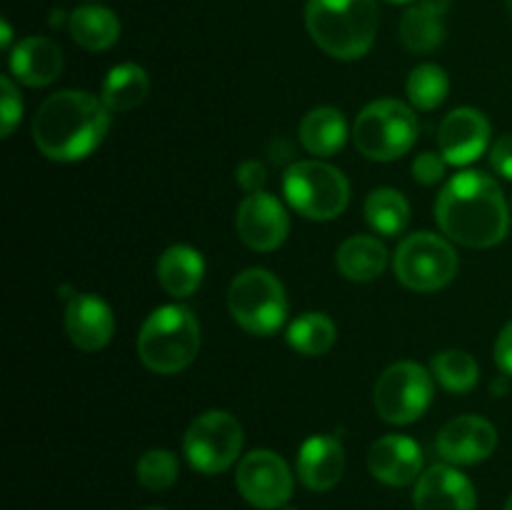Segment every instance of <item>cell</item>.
<instances>
[{
    "instance_id": "cell-1",
    "label": "cell",
    "mask_w": 512,
    "mask_h": 510,
    "mask_svg": "<svg viewBox=\"0 0 512 510\" xmlns=\"http://www.w3.org/2000/svg\"><path fill=\"white\" fill-rule=\"evenodd\" d=\"M435 223L468 248H493L510 230V210L498 180L478 170L453 175L435 200Z\"/></svg>"
},
{
    "instance_id": "cell-2",
    "label": "cell",
    "mask_w": 512,
    "mask_h": 510,
    "mask_svg": "<svg viewBox=\"0 0 512 510\" xmlns=\"http://www.w3.org/2000/svg\"><path fill=\"white\" fill-rule=\"evenodd\" d=\"M110 130V108L88 90H60L33 118V143L48 160L75 163L98 148Z\"/></svg>"
},
{
    "instance_id": "cell-3",
    "label": "cell",
    "mask_w": 512,
    "mask_h": 510,
    "mask_svg": "<svg viewBox=\"0 0 512 510\" xmlns=\"http://www.w3.org/2000/svg\"><path fill=\"white\" fill-rule=\"evenodd\" d=\"M378 0H308L305 25L323 53L338 60L368 55L378 35Z\"/></svg>"
},
{
    "instance_id": "cell-4",
    "label": "cell",
    "mask_w": 512,
    "mask_h": 510,
    "mask_svg": "<svg viewBox=\"0 0 512 510\" xmlns=\"http://www.w3.org/2000/svg\"><path fill=\"white\" fill-rule=\"evenodd\" d=\"M200 350V325L185 305H160L138 333L140 363L158 375L188 368Z\"/></svg>"
},
{
    "instance_id": "cell-5",
    "label": "cell",
    "mask_w": 512,
    "mask_h": 510,
    "mask_svg": "<svg viewBox=\"0 0 512 510\" xmlns=\"http://www.w3.org/2000/svg\"><path fill=\"white\" fill-rule=\"evenodd\" d=\"M418 115L393 98L365 105L353 125V140L368 160L390 163L408 153L418 140Z\"/></svg>"
},
{
    "instance_id": "cell-6",
    "label": "cell",
    "mask_w": 512,
    "mask_h": 510,
    "mask_svg": "<svg viewBox=\"0 0 512 510\" xmlns=\"http://www.w3.org/2000/svg\"><path fill=\"white\" fill-rule=\"evenodd\" d=\"M283 193L290 208L308 220H333L348 208L350 183L345 173L323 160H300L283 175Z\"/></svg>"
},
{
    "instance_id": "cell-7",
    "label": "cell",
    "mask_w": 512,
    "mask_h": 510,
    "mask_svg": "<svg viewBox=\"0 0 512 510\" xmlns=\"http://www.w3.org/2000/svg\"><path fill=\"white\" fill-rule=\"evenodd\" d=\"M228 310L250 335H273L288 318L283 283L265 268H248L228 288Z\"/></svg>"
},
{
    "instance_id": "cell-8",
    "label": "cell",
    "mask_w": 512,
    "mask_h": 510,
    "mask_svg": "<svg viewBox=\"0 0 512 510\" xmlns=\"http://www.w3.org/2000/svg\"><path fill=\"white\" fill-rule=\"evenodd\" d=\"M393 270L400 283L415 293H435L458 273L453 245L435 233H413L398 245Z\"/></svg>"
},
{
    "instance_id": "cell-9",
    "label": "cell",
    "mask_w": 512,
    "mask_h": 510,
    "mask_svg": "<svg viewBox=\"0 0 512 510\" xmlns=\"http://www.w3.org/2000/svg\"><path fill=\"white\" fill-rule=\"evenodd\" d=\"M243 450V425L228 410H208L188 425L183 453L190 468L215 475L228 470Z\"/></svg>"
},
{
    "instance_id": "cell-10",
    "label": "cell",
    "mask_w": 512,
    "mask_h": 510,
    "mask_svg": "<svg viewBox=\"0 0 512 510\" xmlns=\"http://www.w3.org/2000/svg\"><path fill=\"white\" fill-rule=\"evenodd\" d=\"M433 375L413 360H403L385 370L373 390V403L380 418L393 425H408L423 418L433 403Z\"/></svg>"
},
{
    "instance_id": "cell-11",
    "label": "cell",
    "mask_w": 512,
    "mask_h": 510,
    "mask_svg": "<svg viewBox=\"0 0 512 510\" xmlns=\"http://www.w3.org/2000/svg\"><path fill=\"white\" fill-rule=\"evenodd\" d=\"M235 483L240 495L260 510L280 508L293 495V473L273 450H253L245 455L235 473Z\"/></svg>"
},
{
    "instance_id": "cell-12",
    "label": "cell",
    "mask_w": 512,
    "mask_h": 510,
    "mask_svg": "<svg viewBox=\"0 0 512 510\" xmlns=\"http://www.w3.org/2000/svg\"><path fill=\"white\" fill-rule=\"evenodd\" d=\"M238 238L258 253H270L285 243L290 233V218L280 200L270 193H250L238 205L235 215Z\"/></svg>"
},
{
    "instance_id": "cell-13",
    "label": "cell",
    "mask_w": 512,
    "mask_h": 510,
    "mask_svg": "<svg viewBox=\"0 0 512 510\" xmlns=\"http://www.w3.org/2000/svg\"><path fill=\"white\" fill-rule=\"evenodd\" d=\"M438 453L453 465H475L488 460L498 448V430L480 415H460L438 433Z\"/></svg>"
},
{
    "instance_id": "cell-14",
    "label": "cell",
    "mask_w": 512,
    "mask_h": 510,
    "mask_svg": "<svg viewBox=\"0 0 512 510\" xmlns=\"http://www.w3.org/2000/svg\"><path fill=\"white\" fill-rule=\"evenodd\" d=\"M490 123L480 110L458 108L438 128L440 155L448 165H470L488 150Z\"/></svg>"
},
{
    "instance_id": "cell-15",
    "label": "cell",
    "mask_w": 512,
    "mask_h": 510,
    "mask_svg": "<svg viewBox=\"0 0 512 510\" xmlns=\"http://www.w3.org/2000/svg\"><path fill=\"white\" fill-rule=\"evenodd\" d=\"M415 510H475L478 493L465 473L453 465H433L415 480Z\"/></svg>"
},
{
    "instance_id": "cell-16",
    "label": "cell",
    "mask_w": 512,
    "mask_h": 510,
    "mask_svg": "<svg viewBox=\"0 0 512 510\" xmlns=\"http://www.w3.org/2000/svg\"><path fill=\"white\" fill-rule=\"evenodd\" d=\"M65 333L85 353L103 350L115 333L113 310L100 295L78 293L65 308Z\"/></svg>"
},
{
    "instance_id": "cell-17",
    "label": "cell",
    "mask_w": 512,
    "mask_h": 510,
    "mask_svg": "<svg viewBox=\"0 0 512 510\" xmlns=\"http://www.w3.org/2000/svg\"><path fill=\"white\" fill-rule=\"evenodd\" d=\"M368 468L375 480L385 485H410L420 478L423 450L408 435H383L370 445Z\"/></svg>"
},
{
    "instance_id": "cell-18",
    "label": "cell",
    "mask_w": 512,
    "mask_h": 510,
    "mask_svg": "<svg viewBox=\"0 0 512 510\" xmlns=\"http://www.w3.org/2000/svg\"><path fill=\"white\" fill-rule=\"evenodd\" d=\"M345 473V450L335 435H313L298 450V475L315 493L333 490Z\"/></svg>"
},
{
    "instance_id": "cell-19",
    "label": "cell",
    "mask_w": 512,
    "mask_h": 510,
    "mask_svg": "<svg viewBox=\"0 0 512 510\" xmlns=\"http://www.w3.org/2000/svg\"><path fill=\"white\" fill-rule=\"evenodd\" d=\"M10 73L28 88H43L63 73V50L43 35L23 38L10 50Z\"/></svg>"
},
{
    "instance_id": "cell-20",
    "label": "cell",
    "mask_w": 512,
    "mask_h": 510,
    "mask_svg": "<svg viewBox=\"0 0 512 510\" xmlns=\"http://www.w3.org/2000/svg\"><path fill=\"white\" fill-rule=\"evenodd\" d=\"M450 0H415L413 8L405 10L400 20V40L410 53H433L445 40V13Z\"/></svg>"
},
{
    "instance_id": "cell-21",
    "label": "cell",
    "mask_w": 512,
    "mask_h": 510,
    "mask_svg": "<svg viewBox=\"0 0 512 510\" xmlns=\"http://www.w3.org/2000/svg\"><path fill=\"white\" fill-rule=\"evenodd\" d=\"M205 260L190 245H170L158 260V283L173 298H188L200 288Z\"/></svg>"
},
{
    "instance_id": "cell-22",
    "label": "cell",
    "mask_w": 512,
    "mask_h": 510,
    "mask_svg": "<svg viewBox=\"0 0 512 510\" xmlns=\"http://www.w3.org/2000/svg\"><path fill=\"white\" fill-rule=\"evenodd\" d=\"M68 30L80 48L100 53L118 43L120 20L113 10L103 8V5H80L70 13Z\"/></svg>"
},
{
    "instance_id": "cell-23",
    "label": "cell",
    "mask_w": 512,
    "mask_h": 510,
    "mask_svg": "<svg viewBox=\"0 0 512 510\" xmlns=\"http://www.w3.org/2000/svg\"><path fill=\"white\" fill-rule=\"evenodd\" d=\"M335 260L348 280L370 283L388 268V250L373 235H350L345 243H340Z\"/></svg>"
},
{
    "instance_id": "cell-24",
    "label": "cell",
    "mask_w": 512,
    "mask_h": 510,
    "mask_svg": "<svg viewBox=\"0 0 512 510\" xmlns=\"http://www.w3.org/2000/svg\"><path fill=\"white\" fill-rule=\"evenodd\" d=\"M300 143L310 155L328 158L335 155L348 140V125H345L343 113L330 105L313 108L303 120H300Z\"/></svg>"
},
{
    "instance_id": "cell-25",
    "label": "cell",
    "mask_w": 512,
    "mask_h": 510,
    "mask_svg": "<svg viewBox=\"0 0 512 510\" xmlns=\"http://www.w3.org/2000/svg\"><path fill=\"white\" fill-rule=\"evenodd\" d=\"M150 93V80L140 65L123 63L115 65L103 80V103L115 113H128V110L138 108Z\"/></svg>"
},
{
    "instance_id": "cell-26",
    "label": "cell",
    "mask_w": 512,
    "mask_h": 510,
    "mask_svg": "<svg viewBox=\"0 0 512 510\" xmlns=\"http://www.w3.org/2000/svg\"><path fill=\"white\" fill-rule=\"evenodd\" d=\"M365 220L380 235L403 233L410 223V203L395 188H375L365 200Z\"/></svg>"
},
{
    "instance_id": "cell-27",
    "label": "cell",
    "mask_w": 512,
    "mask_h": 510,
    "mask_svg": "<svg viewBox=\"0 0 512 510\" xmlns=\"http://www.w3.org/2000/svg\"><path fill=\"white\" fill-rule=\"evenodd\" d=\"M338 330L325 313H303L288 328V345L300 355L320 358L335 345Z\"/></svg>"
},
{
    "instance_id": "cell-28",
    "label": "cell",
    "mask_w": 512,
    "mask_h": 510,
    "mask_svg": "<svg viewBox=\"0 0 512 510\" xmlns=\"http://www.w3.org/2000/svg\"><path fill=\"white\" fill-rule=\"evenodd\" d=\"M433 378L448 393H470L478 385L480 368L465 350H443L433 358Z\"/></svg>"
},
{
    "instance_id": "cell-29",
    "label": "cell",
    "mask_w": 512,
    "mask_h": 510,
    "mask_svg": "<svg viewBox=\"0 0 512 510\" xmlns=\"http://www.w3.org/2000/svg\"><path fill=\"white\" fill-rule=\"evenodd\" d=\"M450 90L448 73L435 63H423L408 75V98L413 108L435 110L445 103Z\"/></svg>"
},
{
    "instance_id": "cell-30",
    "label": "cell",
    "mask_w": 512,
    "mask_h": 510,
    "mask_svg": "<svg viewBox=\"0 0 512 510\" xmlns=\"http://www.w3.org/2000/svg\"><path fill=\"white\" fill-rule=\"evenodd\" d=\"M135 473H138V483L143 488L160 493L178 480V458L165 448H150L140 455Z\"/></svg>"
},
{
    "instance_id": "cell-31",
    "label": "cell",
    "mask_w": 512,
    "mask_h": 510,
    "mask_svg": "<svg viewBox=\"0 0 512 510\" xmlns=\"http://www.w3.org/2000/svg\"><path fill=\"white\" fill-rule=\"evenodd\" d=\"M0 90H3V95H0V133H3V138H10L15 125L23 118V98H20L18 88L8 75L0 78Z\"/></svg>"
},
{
    "instance_id": "cell-32",
    "label": "cell",
    "mask_w": 512,
    "mask_h": 510,
    "mask_svg": "<svg viewBox=\"0 0 512 510\" xmlns=\"http://www.w3.org/2000/svg\"><path fill=\"white\" fill-rule=\"evenodd\" d=\"M448 160L438 153H420L413 160V178L423 185H438L445 178Z\"/></svg>"
},
{
    "instance_id": "cell-33",
    "label": "cell",
    "mask_w": 512,
    "mask_h": 510,
    "mask_svg": "<svg viewBox=\"0 0 512 510\" xmlns=\"http://www.w3.org/2000/svg\"><path fill=\"white\" fill-rule=\"evenodd\" d=\"M268 175H265V165L260 160H245L238 165V185L245 193H260V188L265 185Z\"/></svg>"
},
{
    "instance_id": "cell-34",
    "label": "cell",
    "mask_w": 512,
    "mask_h": 510,
    "mask_svg": "<svg viewBox=\"0 0 512 510\" xmlns=\"http://www.w3.org/2000/svg\"><path fill=\"white\" fill-rule=\"evenodd\" d=\"M490 165H493L495 173L512 180V133L503 135V138L490 148Z\"/></svg>"
},
{
    "instance_id": "cell-35",
    "label": "cell",
    "mask_w": 512,
    "mask_h": 510,
    "mask_svg": "<svg viewBox=\"0 0 512 510\" xmlns=\"http://www.w3.org/2000/svg\"><path fill=\"white\" fill-rule=\"evenodd\" d=\"M495 363L512 378V320L500 330L498 340H495Z\"/></svg>"
},
{
    "instance_id": "cell-36",
    "label": "cell",
    "mask_w": 512,
    "mask_h": 510,
    "mask_svg": "<svg viewBox=\"0 0 512 510\" xmlns=\"http://www.w3.org/2000/svg\"><path fill=\"white\" fill-rule=\"evenodd\" d=\"M10 38H13V30H10L8 20H0V45H3L5 50L10 48Z\"/></svg>"
},
{
    "instance_id": "cell-37",
    "label": "cell",
    "mask_w": 512,
    "mask_h": 510,
    "mask_svg": "<svg viewBox=\"0 0 512 510\" xmlns=\"http://www.w3.org/2000/svg\"><path fill=\"white\" fill-rule=\"evenodd\" d=\"M388 3H415V0H388Z\"/></svg>"
},
{
    "instance_id": "cell-38",
    "label": "cell",
    "mask_w": 512,
    "mask_h": 510,
    "mask_svg": "<svg viewBox=\"0 0 512 510\" xmlns=\"http://www.w3.org/2000/svg\"><path fill=\"white\" fill-rule=\"evenodd\" d=\"M505 5H508V13H510V18H512V0H505Z\"/></svg>"
},
{
    "instance_id": "cell-39",
    "label": "cell",
    "mask_w": 512,
    "mask_h": 510,
    "mask_svg": "<svg viewBox=\"0 0 512 510\" xmlns=\"http://www.w3.org/2000/svg\"><path fill=\"white\" fill-rule=\"evenodd\" d=\"M505 510H512V495L508 498V503H505Z\"/></svg>"
},
{
    "instance_id": "cell-40",
    "label": "cell",
    "mask_w": 512,
    "mask_h": 510,
    "mask_svg": "<svg viewBox=\"0 0 512 510\" xmlns=\"http://www.w3.org/2000/svg\"><path fill=\"white\" fill-rule=\"evenodd\" d=\"M145 510H165V508H145Z\"/></svg>"
}]
</instances>
